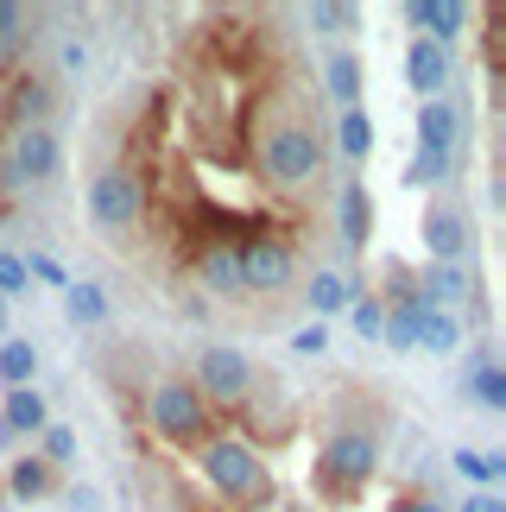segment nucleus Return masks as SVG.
Wrapping results in <instances>:
<instances>
[{
  "mask_svg": "<svg viewBox=\"0 0 506 512\" xmlns=\"http://www.w3.org/2000/svg\"><path fill=\"white\" fill-rule=\"evenodd\" d=\"M260 171L272 190H310L323 171V133L310 127V114H279L260 133Z\"/></svg>",
  "mask_w": 506,
  "mask_h": 512,
  "instance_id": "obj_1",
  "label": "nucleus"
},
{
  "mask_svg": "<svg viewBox=\"0 0 506 512\" xmlns=\"http://www.w3.org/2000/svg\"><path fill=\"white\" fill-rule=\"evenodd\" d=\"M197 468H203V481L235 506H266L272 500V475L260 468V456H253L241 437H222L216 430V437L197 449Z\"/></svg>",
  "mask_w": 506,
  "mask_h": 512,
  "instance_id": "obj_2",
  "label": "nucleus"
},
{
  "mask_svg": "<svg viewBox=\"0 0 506 512\" xmlns=\"http://www.w3.org/2000/svg\"><path fill=\"white\" fill-rule=\"evenodd\" d=\"M146 418H152V430H159L171 449H203L209 437H216V418H209L203 392L190 380H178V373L146 392Z\"/></svg>",
  "mask_w": 506,
  "mask_h": 512,
  "instance_id": "obj_3",
  "label": "nucleus"
},
{
  "mask_svg": "<svg viewBox=\"0 0 506 512\" xmlns=\"http://www.w3.org/2000/svg\"><path fill=\"white\" fill-rule=\"evenodd\" d=\"M380 468V437L374 430H336V437L323 443V456H317V494L323 500H355L367 475Z\"/></svg>",
  "mask_w": 506,
  "mask_h": 512,
  "instance_id": "obj_4",
  "label": "nucleus"
},
{
  "mask_svg": "<svg viewBox=\"0 0 506 512\" xmlns=\"http://www.w3.org/2000/svg\"><path fill=\"white\" fill-rule=\"evenodd\" d=\"M235 266H241V291H260V298H279L298 279V253H291L285 234H247L235 247Z\"/></svg>",
  "mask_w": 506,
  "mask_h": 512,
  "instance_id": "obj_5",
  "label": "nucleus"
},
{
  "mask_svg": "<svg viewBox=\"0 0 506 512\" xmlns=\"http://www.w3.org/2000/svg\"><path fill=\"white\" fill-rule=\"evenodd\" d=\"M89 222L95 228H108V234H127L133 222H140V209H146V190H140V177H133L127 165H108V171H95L89 177Z\"/></svg>",
  "mask_w": 506,
  "mask_h": 512,
  "instance_id": "obj_6",
  "label": "nucleus"
},
{
  "mask_svg": "<svg viewBox=\"0 0 506 512\" xmlns=\"http://www.w3.org/2000/svg\"><path fill=\"white\" fill-rule=\"evenodd\" d=\"M64 165V146H57L51 127H13L7 133V159H0V184L7 190H32Z\"/></svg>",
  "mask_w": 506,
  "mask_h": 512,
  "instance_id": "obj_7",
  "label": "nucleus"
},
{
  "mask_svg": "<svg viewBox=\"0 0 506 512\" xmlns=\"http://www.w3.org/2000/svg\"><path fill=\"white\" fill-rule=\"evenodd\" d=\"M190 386L203 392V405H241L253 392V361L241 348H228V342H209L197 354V380Z\"/></svg>",
  "mask_w": 506,
  "mask_h": 512,
  "instance_id": "obj_8",
  "label": "nucleus"
},
{
  "mask_svg": "<svg viewBox=\"0 0 506 512\" xmlns=\"http://www.w3.org/2000/svg\"><path fill=\"white\" fill-rule=\"evenodd\" d=\"M418 234H424V247H431V260H443V266H456L462 253H469V209L456 203V196H437L431 209H424V222H418Z\"/></svg>",
  "mask_w": 506,
  "mask_h": 512,
  "instance_id": "obj_9",
  "label": "nucleus"
},
{
  "mask_svg": "<svg viewBox=\"0 0 506 512\" xmlns=\"http://www.w3.org/2000/svg\"><path fill=\"white\" fill-rule=\"evenodd\" d=\"M51 108H57V83L51 76H13L7 89V121L13 127H51Z\"/></svg>",
  "mask_w": 506,
  "mask_h": 512,
  "instance_id": "obj_10",
  "label": "nucleus"
},
{
  "mask_svg": "<svg viewBox=\"0 0 506 512\" xmlns=\"http://www.w3.org/2000/svg\"><path fill=\"white\" fill-rule=\"evenodd\" d=\"M469 272H462V260L456 266H443V260H431V266H424L418 272V304L424 310H456V317H462V304H469Z\"/></svg>",
  "mask_w": 506,
  "mask_h": 512,
  "instance_id": "obj_11",
  "label": "nucleus"
},
{
  "mask_svg": "<svg viewBox=\"0 0 506 512\" xmlns=\"http://www.w3.org/2000/svg\"><path fill=\"white\" fill-rule=\"evenodd\" d=\"M405 83H412L424 102H437L443 83H450V57L437 45H424V38H412V45H405Z\"/></svg>",
  "mask_w": 506,
  "mask_h": 512,
  "instance_id": "obj_12",
  "label": "nucleus"
},
{
  "mask_svg": "<svg viewBox=\"0 0 506 512\" xmlns=\"http://www.w3.org/2000/svg\"><path fill=\"white\" fill-rule=\"evenodd\" d=\"M456 140H462V114H456V102H424L418 108V152H456Z\"/></svg>",
  "mask_w": 506,
  "mask_h": 512,
  "instance_id": "obj_13",
  "label": "nucleus"
},
{
  "mask_svg": "<svg viewBox=\"0 0 506 512\" xmlns=\"http://www.w3.org/2000/svg\"><path fill=\"white\" fill-rule=\"evenodd\" d=\"M0 424L13 430V437H38V430L51 424L45 399H38V386H7V399H0Z\"/></svg>",
  "mask_w": 506,
  "mask_h": 512,
  "instance_id": "obj_14",
  "label": "nucleus"
},
{
  "mask_svg": "<svg viewBox=\"0 0 506 512\" xmlns=\"http://www.w3.org/2000/svg\"><path fill=\"white\" fill-rule=\"evenodd\" d=\"M342 247L361 253L367 241H374V196H367V184H342Z\"/></svg>",
  "mask_w": 506,
  "mask_h": 512,
  "instance_id": "obj_15",
  "label": "nucleus"
},
{
  "mask_svg": "<svg viewBox=\"0 0 506 512\" xmlns=\"http://www.w3.org/2000/svg\"><path fill=\"white\" fill-rule=\"evenodd\" d=\"M462 342H469V329H462L456 310H418V348H431V354H456Z\"/></svg>",
  "mask_w": 506,
  "mask_h": 512,
  "instance_id": "obj_16",
  "label": "nucleus"
},
{
  "mask_svg": "<svg viewBox=\"0 0 506 512\" xmlns=\"http://www.w3.org/2000/svg\"><path fill=\"white\" fill-rule=\"evenodd\" d=\"M323 76H329V95H336L342 108H361V57L355 51H329Z\"/></svg>",
  "mask_w": 506,
  "mask_h": 512,
  "instance_id": "obj_17",
  "label": "nucleus"
},
{
  "mask_svg": "<svg viewBox=\"0 0 506 512\" xmlns=\"http://www.w3.org/2000/svg\"><path fill=\"white\" fill-rule=\"evenodd\" d=\"M336 152L348 165H361L367 152H374V121H367L361 108H342V121H336Z\"/></svg>",
  "mask_w": 506,
  "mask_h": 512,
  "instance_id": "obj_18",
  "label": "nucleus"
},
{
  "mask_svg": "<svg viewBox=\"0 0 506 512\" xmlns=\"http://www.w3.org/2000/svg\"><path fill=\"white\" fill-rule=\"evenodd\" d=\"M38 373V348L19 336H0V386H32Z\"/></svg>",
  "mask_w": 506,
  "mask_h": 512,
  "instance_id": "obj_19",
  "label": "nucleus"
},
{
  "mask_svg": "<svg viewBox=\"0 0 506 512\" xmlns=\"http://www.w3.org/2000/svg\"><path fill=\"white\" fill-rule=\"evenodd\" d=\"M203 285L216 298H241V266H235V247H209L203 253Z\"/></svg>",
  "mask_w": 506,
  "mask_h": 512,
  "instance_id": "obj_20",
  "label": "nucleus"
},
{
  "mask_svg": "<svg viewBox=\"0 0 506 512\" xmlns=\"http://www.w3.org/2000/svg\"><path fill=\"white\" fill-rule=\"evenodd\" d=\"M304 291H310V310H317V323H323V317H336V310H348V298H355V285H348L342 272H317V279H310Z\"/></svg>",
  "mask_w": 506,
  "mask_h": 512,
  "instance_id": "obj_21",
  "label": "nucleus"
},
{
  "mask_svg": "<svg viewBox=\"0 0 506 512\" xmlns=\"http://www.w3.org/2000/svg\"><path fill=\"white\" fill-rule=\"evenodd\" d=\"M70 323H83V329H102L108 323V291L102 285H83V279H70Z\"/></svg>",
  "mask_w": 506,
  "mask_h": 512,
  "instance_id": "obj_22",
  "label": "nucleus"
},
{
  "mask_svg": "<svg viewBox=\"0 0 506 512\" xmlns=\"http://www.w3.org/2000/svg\"><path fill=\"white\" fill-rule=\"evenodd\" d=\"M7 494H13V500H45V494H51V462L19 456L13 475H7Z\"/></svg>",
  "mask_w": 506,
  "mask_h": 512,
  "instance_id": "obj_23",
  "label": "nucleus"
},
{
  "mask_svg": "<svg viewBox=\"0 0 506 512\" xmlns=\"http://www.w3.org/2000/svg\"><path fill=\"white\" fill-rule=\"evenodd\" d=\"M450 177H456V152H418V159L405 165V184H418V190L450 184Z\"/></svg>",
  "mask_w": 506,
  "mask_h": 512,
  "instance_id": "obj_24",
  "label": "nucleus"
},
{
  "mask_svg": "<svg viewBox=\"0 0 506 512\" xmlns=\"http://www.w3.org/2000/svg\"><path fill=\"white\" fill-rule=\"evenodd\" d=\"M380 342H386V348H399V354H412V348H418V310H386Z\"/></svg>",
  "mask_w": 506,
  "mask_h": 512,
  "instance_id": "obj_25",
  "label": "nucleus"
},
{
  "mask_svg": "<svg viewBox=\"0 0 506 512\" xmlns=\"http://www.w3.org/2000/svg\"><path fill=\"white\" fill-rule=\"evenodd\" d=\"M469 386H475V399H481V405H488V411H506V373H500L494 361H481Z\"/></svg>",
  "mask_w": 506,
  "mask_h": 512,
  "instance_id": "obj_26",
  "label": "nucleus"
},
{
  "mask_svg": "<svg viewBox=\"0 0 506 512\" xmlns=\"http://www.w3.org/2000/svg\"><path fill=\"white\" fill-rule=\"evenodd\" d=\"M38 443H45V456H38V462H76V430L70 424H45V430H38Z\"/></svg>",
  "mask_w": 506,
  "mask_h": 512,
  "instance_id": "obj_27",
  "label": "nucleus"
},
{
  "mask_svg": "<svg viewBox=\"0 0 506 512\" xmlns=\"http://www.w3.org/2000/svg\"><path fill=\"white\" fill-rule=\"evenodd\" d=\"M456 468H462V475H469L475 487H488V481L506 475V462H500V456H475V449H456Z\"/></svg>",
  "mask_w": 506,
  "mask_h": 512,
  "instance_id": "obj_28",
  "label": "nucleus"
},
{
  "mask_svg": "<svg viewBox=\"0 0 506 512\" xmlns=\"http://www.w3.org/2000/svg\"><path fill=\"white\" fill-rule=\"evenodd\" d=\"M26 279H45L51 291H70V272H64V260H51V253H32V260H26Z\"/></svg>",
  "mask_w": 506,
  "mask_h": 512,
  "instance_id": "obj_29",
  "label": "nucleus"
},
{
  "mask_svg": "<svg viewBox=\"0 0 506 512\" xmlns=\"http://www.w3.org/2000/svg\"><path fill=\"white\" fill-rule=\"evenodd\" d=\"M348 310H355V329L367 342H380V329H386V310L374 304V298H348Z\"/></svg>",
  "mask_w": 506,
  "mask_h": 512,
  "instance_id": "obj_30",
  "label": "nucleus"
},
{
  "mask_svg": "<svg viewBox=\"0 0 506 512\" xmlns=\"http://www.w3.org/2000/svg\"><path fill=\"white\" fill-rule=\"evenodd\" d=\"M32 279H26V260H19V253H0V298H19V291H26Z\"/></svg>",
  "mask_w": 506,
  "mask_h": 512,
  "instance_id": "obj_31",
  "label": "nucleus"
},
{
  "mask_svg": "<svg viewBox=\"0 0 506 512\" xmlns=\"http://www.w3.org/2000/svg\"><path fill=\"white\" fill-rule=\"evenodd\" d=\"M310 26H323V32H348V26H361V13L355 7H310Z\"/></svg>",
  "mask_w": 506,
  "mask_h": 512,
  "instance_id": "obj_32",
  "label": "nucleus"
},
{
  "mask_svg": "<svg viewBox=\"0 0 506 512\" xmlns=\"http://www.w3.org/2000/svg\"><path fill=\"white\" fill-rule=\"evenodd\" d=\"M291 348H298V354H323L329 348V323H304L298 336H291Z\"/></svg>",
  "mask_w": 506,
  "mask_h": 512,
  "instance_id": "obj_33",
  "label": "nucleus"
},
{
  "mask_svg": "<svg viewBox=\"0 0 506 512\" xmlns=\"http://www.w3.org/2000/svg\"><path fill=\"white\" fill-rule=\"evenodd\" d=\"M7 32H26V7H13V0H0V38Z\"/></svg>",
  "mask_w": 506,
  "mask_h": 512,
  "instance_id": "obj_34",
  "label": "nucleus"
},
{
  "mask_svg": "<svg viewBox=\"0 0 506 512\" xmlns=\"http://www.w3.org/2000/svg\"><path fill=\"white\" fill-rule=\"evenodd\" d=\"M393 512H450V506H443V500H431V494H412V500H399Z\"/></svg>",
  "mask_w": 506,
  "mask_h": 512,
  "instance_id": "obj_35",
  "label": "nucleus"
},
{
  "mask_svg": "<svg viewBox=\"0 0 506 512\" xmlns=\"http://www.w3.org/2000/svg\"><path fill=\"white\" fill-rule=\"evenodd\" d=\"M456 512H506V506H500V500H494V494H469V500H462V506H456Z\"/></svg>",
  "mask_w": 506,
  "mask_h": 512,
  "instance_id": "obj_36",
  "label": "nucleus"
},
{
  "mask_svg": "<svg viewBox=\"0 0 506 512\" xmlns=\"http://www.w3.org/2000/svg\"><path fill=\"white\" fill-rule=\"evenodd\" d=\"M0 336H7V298H0Z\"/></svg>",
  "mask_w": 506,
  "mask_h": 512,
  "instance_id": "obj_37",
  "label": "nucleus"
},
{
  "mask_svg": "<svg viewBox=\"0 0 506 512\" xmlns=\"http://www.w3.org/2000/svg\"><path fill=\"white\" fill-rule=\"evenodd\" d=\"M0 512H13V506H0Z\"/></svg>",
  "mask_w": 506,
  "mask_h": 512,
  "instance_id": "obj_38",
  "label": "nucleus"
}]
</instances>
